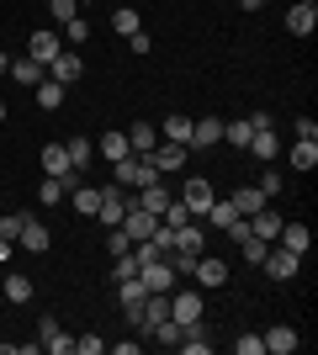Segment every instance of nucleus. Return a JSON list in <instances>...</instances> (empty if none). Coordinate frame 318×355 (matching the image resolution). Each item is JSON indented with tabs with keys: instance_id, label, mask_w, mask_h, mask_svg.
I'll use <instances>...</instances> for the list:
<instances>
[{
	"instance_id": "1",
	"label": "nucleus",
	"mask_w": 318,
	"mask_h": 355,
	"mask_svg": "<svg viewBox=\"0 0 318 355\" xmlns=\"http://www.w3.org/2000/svg\"><path fill=\"white\" fill-rule=\"evenodd\" d=\"M112 175H117L122 191H143V186H154V180H159V164H154L149 154H122V159L112 164Z\"/></svg>"
},
{
	"instance_id": "2",
	"label": "nucleus",
	"mask_w": 318,
	"mask_h": 355,
	"mask_svg": "<svg viewBox=\"0 0 318 355\" xmlns=\"http://www.w3.org/2000/svg\"><path fill=\"white\" fill-rule=\"evenodd\" d=\"M260 266H265V276H271V282H292V276H297V266H303V254H292V250H281V244H271Z\"/></svg>"
},
{
	"instance_id": "3",
	"label": "nucleus",
	"mask_w": 318,
	"mask_h": 355,
	"mask_svg": "<svg viewBox=\"0 0 318 355\" xmlns=\"http://www.w3.org/2000/svg\"><path fill=\"white\" fill-rule=\"evenodd\" d=\"M138 282H143V292H175V270H170V260H149V266H138Z\"/></svg>"
},
{
	"instance_id": "4",
	"label": "nucleus",
	"mask_w": 318,
	"mask_h": 355,
	"mask_svg": "<svg viewBox=\"0 0 318 355\" xmlns=\"http://www.w3.org/2000/svg\"><path fill=\"white\" fill-rule=\"evenodd\" d=\"M59 48H64V37H59V32H32V37H27V59H37V64H43V69H48V64H53V59H59Z\"/></svg>"
},
{
	"instance_id": "5",
	"label": "nucleus",
	"mask_w": 318,
	"mask_h": 355,
	"mask_svg": "<svg viewBox=\"0 0 318 355\" xmlns=\"http://www.w3.org/2000/svg\"><path fill=\"white\" fill-rule=\"evenodd\" d=\"M202 313H207V308H202V297L197 292H186V286H181V292H170V318H175V324H197V318H202Z\"/></svg>"
},
{
	"instance_id": "6",
	"label": "nucleus",
	"mask_w": 318,
	"mask_h": 355,
	"mask_svg": "<svg viewBox=\"0 0 318 355\" xmlns=\"http://www.w3.org/2000/svg\"><path fill=\"white\" fill-rule=\"evenodd\" d=\"M80 74H85V64H80L75 48H59V59L48 64V80H59V85H75Z\"/></svg>"
},
{
	"instance_id": "7",
	"label": "nucleus",
	"mask_w": 318,
	"mask_h": 355,
	"mask_svg": "<svg viewBox=\"0 0 318 355\" xmlns=\"http://www.w3.org/2000/svg\"><path fill=\"white\" fill-rule=\"evenodd\" d=\"M37 350H48V355H64V350H75V340L59 329V318H43L37 324Z\"/></svg>"
},
{
	"instance_id": "8",
	"label": "nucleus",
	"mask_w": 318,
	"mask_h": 355,
	"mask_svg": "<svg viewBox=\"0 0 318 355\" xmlns=\"http://www.w3.org/2000/svg\"><path fill=\"white\" fill-rule=\"evenodd\" d=\"M191 276H197L202 286H212V292H218V286H228V266L218 260V254H197V270H191Z\"/></svg>"
},
{
	"instance_id": "9",
	"label": "nucleus",
	"mask_w": 318,
	"mask_h": 355,
	"mask_svg": "<svg viewBox=\"0 0 318 355\" xmlns=\"http://www.w3.org/2000/svg\"><path fill=\"white\" fill-rule=\"evenodd\" d=\"M287 32L292 37H313L318 32V6H303V0H297V6L287 11Z\"/></svg>"
},
{
	"instance_id": "10",
	"label": "nucleus",
	"mask_w": 318,
	"mask_h": 355,
	"mask_svg": "<svg viewBox=\"0 0 318 355\" xmlns=\"http://www.w3.org/2000/svg\"><path fill=\"white\" fill-rule=\"evenodd\" d=\"M212 144H223V117L191 122V144H186V148H212Z\"/></svg>"
},
{
	"instance_id": "11",
	"label": "nucleus",
	"mask_w": 318,
	"mask_h": 355,
	"mask_svg": "<svg viewBox=\"0 0 318 355\" xmlns=\"http://www.w3.org/2000/svg\"><path fill=\"white\" fill-rule=\"evenodd\" d=\"M181 202H186L191 212H207V202H212V180H207V175H191V180L181 186Z\"/></svg>"
},
{
	"instance_id": "12",
	"label": "nucleus",
	"mask_w": 318,
	"mask_h": 355,
	"mask_svg": "<svg viewBox=\"0 0 318 355\" xmlns=\"http://www.w3.org/2000/svg\"><path fill=\"white\" fill-rule=\"evenodd\" d=\"M122 212H127V191H122V186H106V191H101V212H96V218L117 228V223H122Z\"/></svg>"
},
{
	"instance_id": "13",
	"label": "nucleus",
	"mask_w": 318,
	"mask_h": 355,
	"mask_svg": "<svg viewBox=\"0 0 318 355\" xmlns=\"http://www.w3.org/2000/svg\"><path fill=\"white\" fill-rule=\"evenodd\" d=\"M281 250H292V254H308L313 250V234H308V223H281Z\"/></svg>"
},
{
	"instance_id": "14",
	"label": "nucleus",
	"mask_w": 318,
	"mask_h": 355,
	"mask_svg": "<svg viewBox=\"0 0 318 355\" xmlns=\"http://www.w3.org/2000/svg\"><path fill=\"white\" fill-rule=\"evenodd\" d=\"M260 340H265V350H271V355H292V350H297V329H292V324H276V329H265Z\"/></svg>"
},
{
	"instance_id": "15",
	"label": "nucleus",
	"mask_w": 318,
	"mask_h": 355,
	"mask_svg": "<svg viewBox=\"0 0 318 355\" xmlns=\"http://www.w3.org/2000/svg\"><path fill=\"white\" fill-rule=\"evenodd\" d=\"M228 202H233V212H239V218H255V212L265 207V191H260V186H239Z\"/></svg>"
},
{
	"instance_id": "16",
	"label": "nucleus",
	"mask_w": 318,
	"mask_h": 355,
	"mask_svg": "<svg viewBox=\"0 0 318 355\" xmlns=\"http://www.w3.org/2000/svg\"><path fill=\"white\" fill-rule=\"evenodd\" d=\"M175 250H181V254H202V250H207V234H202L197 223L186 218L181 228H175Z\"/></svg>"
},
{
	"instance_id": "17",
	"label": "nucleus",
	"mask_w": 318,
	"mask_h": 355,
	"mask_svg": "<svg viewBox=\"0 0 318 355\" xmlns=\"http://www.w3.org/2000/svg\"><path fill=\"white\" fill-rule=\"evenodd\" d=\"M149 159L159 164V175H165V170H181V164H186V144H154Z\"/></svg>"
},
{
	"instance_id": "18",
	"label": "nucleus",
	"mask_w": 318,
	"mask_h": 355,
	"mask_svg": "<svg viewBox=\"0 0 318 355\" xmlns=\"http://www.w3.org/2000/svg\"><path fill=\"white\" fill-rule=\"evenodd\" d=\"M117 297H122V313H127V318L138 324V313H143V297H149V292H143V282H138V276H127Z\"/></svg>"
},
{
	"instance_id": "19",
	"label": "nucleus",
	"mask_w": 318,
	"mask_h": 355,
	"mask_svg": "<svg viewBox=\"0 0 318 355\" xmlns=\"http://www.w3.org/2000/svg\"><path fill=\"white\" fill-rule=\"evenodd\" d=\"M122 133H127V148H133V154H149V148L159 144V128H149V122H133V128H122Z\"/></svg>"
},
{
	"instance_id": "20",
	"label": "nucleus",
	"mask_w": 318,
	"mask_h": 355,
	"mask_svg": "<svg viewBox=\"0 0 318 355\" xmlns=\"http://www.w3.org/2000/svg\"><path fill=\"white\" fill-rule=\"evenodd\" d=\"M287 159H292V170H318V138H297Z\"/></svg>"
},
{
	"instance_id": "21",
	"label": "nucleus",
	"mask_w": 318,
	"mask_h": 355,
	"mask_svg": "<svg viewBox=\"0 0 318 355\" xmlns=\"http://www.w3.org/2000/svg\"><path fill=\"white\" fill-rule=\"evenodd\" d=\"M133 202H138V207H143V212H154V218H159V212L170 207V191H165V186H159V180H154V186H143V191H138Z\"/></svg>"
},
{
	"instance_id": "22",
	"label": "nucleus",
	"mask_w": 318,
	"mask_h": 355,
	"mask_svg": "<svg viewBox=\"0 0 318 355\" xmlns=\"http://www.w3.org/2000/svg\"><path fill=\"white\" fill-rule=\"evenodd\" d=\"M16 244H21V250H32V254H43V250H48V228H43L37 218H27V223H21V239H16Z\"/></svg>"
},
{
	"instance_id": "23",
	"label": "nucleus",
	"mask_w": 318,
	"mask_h": 355,
	"mask_svg": "<svg viewBox=\"0 0 318 355\" xmlns=\"http://www.w3.org/2000/svg\"><path fill=\"white\" fill-rule=\"evenodd\" d=\"M0 292L11 297V302H27V297H32V282L21 276V270H0Z\"/></svg>"
},
{
	"instance_id": "24",
	"label": "nucleus",
	"mask_w": 318,
	"mask_h": 355,
	"mask_svg": "<svg viewBox=\"0 0 318 355\" xmlns=\"http://www.w3.org/2000/svg\"><path fill=\"white\" fill-rule=\"evenodd\" d=\"M69 202H75V212H85V218H96V212H101V191H96V186H85V180L69 191Z\"/></svg>"
},
{
	"instance_id": "25",
	"label": "nucleus",
	"mask_w": 318,
	"mask_h": 355,
	"mask_svg": "<svg viewBox=\"0 0 318 355\" xmlns=\"http://www.w3.org/2000/svg\"><path fill=\"white\" fill-rule=\"evenodd\" d=\"M249 234H255V239H265V244H276V234H281V218L260 207L255 218H249Z\"/></svg>"
},
{
	"instance_id": "26",
	"label": "nucleus",
	"mask_w": 318,
	"mask_h": 355,
	"mask_svg": "<svg viewBox=\"0 0 318 355\" xmlns=\"http://www.w3.org/2000/svg\"><path fill=\"white\" fill-rule=\"evenodd\" d=\"M159 133H165V144H191V117H181V112H175V117L159 122Z\"/></svg>"
},
{
	"instance_id": "27",
	"label": "nucleus",
	"mask_w": 318,
	"mask_h": 355,
	"mask_svg": "<svg viewBox=\"0 0 318 355\" xmlns=\"http://www.w3.org/2000/svg\"><path fill=\"white\" fill-rule=\"evenodd\" d=\"M6 74L21 80V85H43V64H37V59H11V69H6Z\"/></svg>"
},
{
	"instance_id": "28",
	"label": "nucleus",
	"mask_w": 318,
	"mask_h": 355,
	"mask_svg": "<svg viewBox=\"0 0 318 355\" xmlns=\"http://www.w3.org/2000/svg\"><path fill=\"white\" fill-rule=\"evenodd\" d=\"M202 218H207V228H228V223L239 218V212H233V202H228V196H223V202L212 196V202H207V212H202Z\"/></svg>"
},
{
	"instance_id": "29",
	"label": "nucleus",
	"mask_w": 318,
	"mask_h": 355,
	"mask_svg": "<svg viewBox=\"0 0 318 355\" xmlns=\"http://www.w3.org/2000/svg\"><path fill=\"white\" fill-rule=\"evenodd\" d=\"M249 148H255V154H260L265 164H271L276 154H281V144H276V133H271V128H255V133H249Z\"/></svg>"
},
{
	"instance_id": "30",
	"label": "nucleus",
	"mask_w": 318,
	"mask_h": 355,
	"mask_svg": "<svg viewBox=\"0 0 318 355\" xmlns=\"http://www.w3.org/2000/svg\"><path fill=\"white\" fill-rule=\"evenodd\" d=\"M43 170H48V175H64V170H75V164H69V148H64V144H48V148H43Z\"/></svg>"
},
{
	"instance_id": "31",
	"label": "nucleus",
	"mask_w": 318,
	"mask_h": 355,
	"mask_svg": "<svg viewBox=\"0 0 318 355\" xmlns=\"http://www.w3.org/2000/svg\"><path fill=\"white\" fill-rule=\"evenodd\" d=\"M101 154H106V159H112V164H117L122 154H133V148H127V133H122V128H112V133H101Z\"/></svg>"
},
{
	"instance_id": "32",
	"label": "nucleus",
	"mask_w": 318,
	"mask_h": 355,
	"mask_svg": "<svg viewBox=\"0 0 318 355\" xmlns=\"http://www.w3.org/2000/svg\"><path fill=\"white\" fill-rule=\"evenodd\" d=\"M37 106H43V112L64 106V85H59V80H48V74H43V85H37Z\"/></svg>"
},
{
	"instance_id": "33",
	"label": "nucleus",
	"mask_w": 318,
	"mask_h": 355,
	"mask_svg": "<svg viewBox=\"0 0 318 355\" xmlns=\"http://www.w3.org/2000/svg\"><path fill=\"white\" fill-rule=\"evenodd\" d=\"M249 133H255V128H249V117H239V122H223V138L233 148H249Z\"/></svg>"
},
{
	"instance_id": "34",
	"label": "nucleus",
	"mask_w": 318,
	"mask_h": 355,
	"mask_svg": "<svg viewBox=\"0 0 318 355\" xmlns=\"http://www.w3.org/2000/svg\"><path fill=\"white\" fill-rule=\"evenodd\" d=\"M37 202H43V207H59V202H64V180H59V175H48L43 186H37Z\"/></svg>"
},
{
	"instance_id": "35",
	"label": "nucleus",
	"mask_w": 318,
	"mask_h": 355,
	"mask_svg": "<svg viewBox=\"0 0 318 355\" xmlns=\"http://www.w3.org/2000/svg\"><path fill=\"white\" fill-rule=\"evenodd\" d=\"M112 27H117L122 37H133V32H138V11H133V6H117V11H112Z\"/></svg>"
},
{
	"instance_id": "36",
	"label": "nucleus",
	"mask_w": 318,
	"mask_h": 355,
	"mask_svg": "<svg viewBox=\"0 0 318 355\" xmlns=\"http://www.w3.org/2000/svg\"><path fill=\"white\" fill-rule=\"evenodd\" d=\"M69 164H75V170H85V164H91V138H69Z\"/></svg>"
},
{
	"instance_id": "37",
	"label": "nucleus",
	"mask_w": 318,
	"mask_h": 355,
	"mask_svg": "<svg viewBox=\"0 0 318 355\" xmlns=\"http://www.w3.org/2000/svg\"><path fill=\"white\" fill-rule=\"evenodd\" d=\"M149 334H154L159 345H181V324H175V318H159V324H154Z\"/></svg>"
},
{
	"instance_id": "38",
	"label": "nucleus",
	"mask_w": 318,
	"mask_h": 355,
	"mask_svg": "<svg viewBox=\"0 0 318 355\" xmlns=\"http://www.w3.org/2000/svg\"><path fill=\"white\" fill-rule=\"evenodd\" d=\"M85 37H91V21H85V16H69V21H64V43H85Z\"/></svg>"
},
{
	"instance_id": "39",
	"label": "nucleus",
	"mask_w": 318,
	"mask_h": 355,
	"mask_svg": "<svg viewBox=\"0 0 318 355\" xmlns=\"http://www.w3.org/2000/svg\"><path fill=\"white\" fill-rule=\"evenodd\" d=\"M21 223H27V212H6V218H0V239H21Z\"/></svg>"
},
{
	"instance_id": "40",
	"label": "nucleus",
	"mask_w": 318,
	"mask_h": 355,
	"mask_svg": "<svg viewBox=\"0 0 318 355\" xmlns=\"http://www.w3.org/2000/svg\"><path fill=\"white\" fill-rule=\"evenodd\" d=\"M159 218H165V223H170V228H181V223H186V218H191V207H186L181 196H170V207H165V212H159Z\"/></svg>"
},
{
	"instance_id": "41",
	"label": "nucleus",
	"mask_w": 318,
	"mask_h": 355,
	"mask_svg": "<svg viewBox=\"0 0 318 355\" xmlns=\"http://www.w3.org/2000/svg\"><path fill=\"white\" fill-rule=\"evenodd\" d=\"M233 350H239V355H265V340H260V334H239Z\"/></svg>"
},
{
	"instance_id": "42",
	"label": "nucleus",
	"mask_w": 318,
	"mask_h": 355,
	"mask_svg": "<svg viewBox=\"0 0 318 355\" xmlns=\"http://www.w3.org/2000/svg\"><path fill=\"white\" fill-rule=\"evenodd\" d=\"M48 11H53V21L64 27L69 16H80V6H75V0H48Z\"/></svg>"
},
{
	"instance_id": "43",
	"label": "nucleus",
	"mask_w": 318,
	"mask_h": 355,
	"mask_svg": "<svg viewBox=\"0 0 318 355\" xmlns=\"http://www.w3.org/2000/svg\"><path fill=\"white\" fill-rule=\"evenodd\" d=\"M223 234L233 239V244H244V239H255V234H249V218H233V223L223 228Z\"/></svg>"
},
{
	"instance_id": "44",
	"label": "nucleus",
	"mask_w": 318,
	"mask_h": 355,
	"mask_svg": "<svg viewBox=\"0 0 318 355\" xmlns=\"http://www.w3.org/2000/svg\"><path fill=\"white\" fill-rule=\"evenodd\" d=\"M106 250H112V254H127V250H133V239L122 234V228H112V239H106Z\"/></svg>"
},
{
	"instance_id": "45",
	"label": "nucleus",
	"mask_w": 318,
	"mask_h": 355,
	"mask_svg": "<svg viewBox=\"0 0 318 355\" xmlns=\"http://www.w3.org/2000/svg\"><path fill=\"white\" fill-rule=\"evenodd\" d=\"M127 276H138V260H133V250H127V254H117V282H127Z\"/></svg>"
},
{
	"instance_id": "46",
	"label": "nucleus",
	"mask_w": 318,
	"mask_h": 355,
	"mask_svg": "<svg viewBox=\"0 0 318 355\" xmlns=\"http://www.w3.org/2000/svg\"><path fill=\"white\" fill-rule=\"evenodd\" d=\"M75 350H80V355H101V350H106V340H96V334H85V340H75Z\"/></svg>"
},
{
	"instance_id": "47",
	"label": "nucleus",
	"mask_w": 318,
	"mask_h": 355,
	"mask_svg": "<svg viewBox=\"0 0 318 355\" xmlns=\"http://www.w3.org/2000/svg\"><path fill=\"white\" fill-rule=\"evenodd\" d=\"M127 48H133L138 59H143V53H149V48H154V43H149V37H143V27H138V32H133V37H127Z\"/></svg>"
},
{
	"instance_id": "48",
	"label": "nucleus",
	"mask_w": 318,
	"mask_h": 355,
	"mask_svg": "<svg viewBox=\"0 0 318 355\" xmlns=\"http://www.w3.org/2000/svg\"><path fill=\"white\" fill-rule=\"evenodd\" d=\"M260 191L276 196V191H281V175H276V170H265V175H260Z\"/></svg>"
},
{
	"instance_id": "49",
	"label": "nucleus",
	"mask_w": 318,
	"mask_h": 355,
	"mask_svg": "<svg viewBox=\"0 0 318 355\" xmlns=\"http://www.w3.org/2000/svg\"><path fill=\"white\" fill-rule=\"evenodd\" d=\"M0 266H11V239H0Z\"/></svg>"
},
{
	"instance_id": "50",
	"label": "nucleus",
	"mask_w": 318,
	"mask_h": 355,
	"mask_svg": "<svg viewBox=\"0 0 318 355\" xmlns=\"http://www.w3.org/2000/svg\"><path fill=\"white\" fill-rule=\"evenodd\" d=\"M239 6H244V11H260V6H265V0H239Z\"/></svg>"
},
{
	"instance_id": "51",
	"label": "nucleus",
	"mask_w": 318,
	"mask_h": 355,
	"mask_svg": "<svg viewBox=\"0 0 318 355\" xmlns=\"http://www.w3.org/2000/svg\"><path fill=\"white\" fill-rule=\"evenodd\" d=\"M6 69H11V59H6V53H0V80H6Z\"/></svg>"
},
{
	"instance_id": "52",
	"label": "nucleus",
	"mask_w": 318,
	"mask_h": 355,
	"mask_svg": "<svg viewBox=\"0 0 318 355\" xmlns=\"http://www.w3.org/2000/svg\"><path fill=\"white\" fill-rule=\"evenodd\" d=\"M0 122H6V106H0Z\"/></svg>"
},
{
	"instance_id": "53",
	"label": "nucleus",
	"mask_w": 318,
	"mask_h": 355,
	"mask_svg": "<svg viewBox=\"0 0 318 355\" xmlns=\"http://www.w3.org/2000/svg\"><path fill=\"white\" fill-rule=\"evenodd\" d=\"M75 6H85V0H75Z\"/></svg>"
},
{
	"instance_id": "54",
	"label": "nucleus",
	"mask_w": 318,
	"mask_h": 355,
	"mask_svg": "<svg viewBox=\"0 0 318 355\" xmlns=\"http://www.w3.org/2000/svg\"><path fill=\"white\" fill-rule=\"evenodd\" d=\"M303 6H313V0H303Z\"/></svg>"
}]
</instances>
